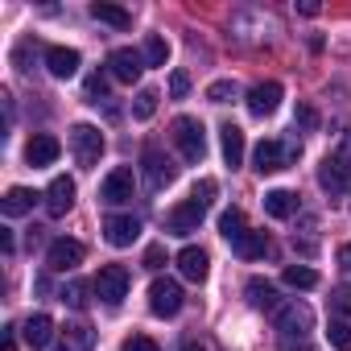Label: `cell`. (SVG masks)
I'll return each instance as SVG.
<instances>
[{"mask_svg": "<svg viewBox=\"0 0 351 351\" xmlns=\"http://www.w3.org/2000/svg\"><path fill=\"white\" fill-rule=\"evenodd\" d=\"M169 136H173V145H178V153L186 161H203L207 157V132H203V124L195 116H178L169 124Z\"/></svg>", "mask_w": 351, "mask_h": 351, "instance_id": "obj_1", "label": "cell"}, {"mask_svg": "<svg viewBox=\"0 0 351 351\" xmlns=\"http://www.w3.org/2000/svg\"><path fill=\"white\" fill-rule=\"evenodd\" d=\"M71 153H75L79 169H95L104 157V132L95 124H75L71 128Z\"/></svg>", "mask_w": 351, "mask_h": 351, "instance_id": "obj_2", "label": "cell"}, {"mask_svg": "<svg viewBox=\"0 0 351 351\" xmlns=\"http://www.w3.org/2000/svg\"><path fill=\"white\" fill-rule=\"evenodd\" d=\"M273 326L285 335V339H306L310 335V326H314V314H310V306L306 302H281L277 306V314H273Z\"/></svg>", "mask_w": 351, "mask_h": 351, "instance_id": "obj_3", "label": "cell"}, {"mask_svg": "<svg viewBox=\"0 0 351 351\" xmlns=\"http://www.w3.org/2000/svg\"><path fill=\"white\" fill-rule=\"evenodd\" d=\"M318 186H322L330 199H339V195L351 191V161H347L343 153H326V157H322V165H318Z\"/></svg>", "mask_w": 351, "mask_h": 351, "instance_id": "obj_4", "label": "cell"}, {"mask_svg": "<svg viewBox=\"0 0 351 351\" xmlns=\"http://www.w3.org/2000/svg\"><path fill=\"white\" fill-rule=\"evenodd\" d=\"M91 285H95V298H99L104 306H120V302L128 298V269H124V265H104Z\"/></svg>", "mask_w": 351, "mask_h": 351, "instance_id": "obj_5", "label": "cell"}, {"mask_svg": "<svg viewBox=\"0 0 351 351\" xmlns=\"http://www.w3.org/2000/svg\"><path fill=\"white\" fill-rule=\"evenodd\" d=\"M182 285L178 281H169V277H157L153 285H149V310L157 314V318H173L182 310Z\"/></svg>", "mask_w": 351, "mask_h": 351, "instance_id": "obj_6", "label": "cell"}, {"mask_svg": "<svg viewBox=\"0 0 351 351\" xmlns=\"http://www.w3.org/2000/svg\"><path fill=\"white\" fill-rule=\"evenodd\" d=\"M293 145H285V141H261L256 149H252V169L256 173H277V169H285L289 161H293Z\"/></svg>", "mask_w": 351, "mask_h": 351, "instance_id": "obj_7", "label": "cell"}, {"mask_svg": "<svg viewBox=\"0 0 351 351\" xmlns=\"http://www.w3.org/2000/svg\"><path fill=\"white\" fill-rule=\"evenodd\" d=\"M203 215H207V207L195 203V199H186V203H178V207L165 211V232H173V236H191V232H199Z\"/></svg>", "mask_w": 351, "mask_h": 351, "instance_id": "obj_8", "label": "cell"}, {"mask_svg": "<svg viewBox=\"0 0 351 351\" xmlns=\"http://www.w3.org/2000/svg\"><path fill=\"white\" fill-rule=\"evenodd\" d=\"M132 191H136V178H132V169H128V165H116L108 178L99 182V199H104L108 207L128 203V199H132Z\"/></svg>", "mask_w": 351, "mask_h": 351, "instance_id": "obj_9", "label": "cell"}, {"mask_svg": "<svg viewBox=\"0 0 351 351\" xmlns=\"http://www.w3.org/2000/svg\"><path fill=\"white\" fill-rule=\"evenodd\" d=\"M141 165H145V186L149 191H165L173 178H178V165H173L165 153H157V149H145Z\"/></svg>", "mask_w": 351, "mask_h": 351, "instance_id": "obj_10", "label": "cell"}, {"mask_svg": "<svg viewBox=\"0 0 351 351\" xmlns=\"http://www.w3.org/2000/svg\"><path fill=\"white\" fill-rule=\"evenodd\" d=\"M83 256H87V248L79 240H54L46 252V269L50 273H75L83 265Z\"/></svg>", "mask_w": 351, "mask_h": 351, "instance_id": "obj_11", "label": "cell"}, {"mask_svg": "<svg viewBox=\"0 0 351 351\" xmlns=\"http://www.w3.org/2000/svg\"><path fill=\"white\" fill-rule=\"evenodd\" d=\"M71 207H75V178L58 173V178L46 186V215H50V219H62Z\"/></svg>", "mask_w": 351, "mask_h": 351, "instance_id": "obj_12", "label": "cell"}, {"mask_svg": "<svg viewBox=\"0 0 351 351\" xmlns=\"http://www.w3.org/2000/svg\"><path fill=\"white\" fill-rule=\"evenodd\" d=\"M141 71H145V58H141V50H112V58H108V75L116 79V83H136L141 79Z\"/></svg>", "mask_w": 351, "mask_h": 351, "instance_id": "obj_13", "label": "cell"}, {"mask_svg": "<svg viewBox=\"0 0 351 351\" xmlns=\"http://www.w3.org/2000/svg\"><path fill=\"white\" fill-rule=\"evenodd\" d=\"M136 236H141V219L136 215H108L104 219V240L112 248H128Z\"/></svg>", "mask_w": 351, "mask_h": 351, "instance_id": "obj_14", "label": "cell"}, {"mask_svg": "<svg viewBox=\"0 0 351 351\" xmlns=\"http://www.w3.org/2000/svg\"><path fill=\"white\" fill-rule=\"evenodd\" d=\"M281 95H285V91H281V83H273V79H269V83H256V87L248 91V112L265 120V116H273V112H277Z\"/></svg>", "mask_w": 351, "mask_h": 351, "instance_id": "obj_15", "label": "cell"}, {"mask_svg": "<svg viewBox=\"0 0 351 351\" xmlns=\"http://www.w3.org/2000/svg\"><path fill=\"white\" fill-rule=\"evenodd\" d=\"M21 339H25L29 351H46L50 339H54V318L50 314H29L25 326H21Z\"/></svg>", "mask_w": 351, "mask_h": 351, "instance_id": "obj_16", "label": "cell"}, {"mask_svg": "<svg viewBox=\"0 0 351 351\" xmlns=\"http://www.w3.org/2000/svg\"><path fill=\"white\" fill-rule=\"evenodd\" d=\"M178 273L186 277V281H207V273H211V256L203 252V248H195V244H186L182 252H178Z\"/></svg>", "mask_w": 351, "mask_h": 351, "instance_id": "obj_17", "label": "cell"}, {"mask_svg": "<svg viewBox=\"0 0 351 351\" xmlns=\"http://www.w3.org/2000/svg\"><path fill=\"white\" fill-rule=\"evenodd\" d=\"M46 71H50L54 79H75V75H79V50H71V46H50V50H46Z\"/></svg>", "mask_w": 351, "mask_h": 351, "instance_id": "obj_18", "label": "cell"}, {"mask_svg": "<svg viewBox=\"0 0 351 351\" xmlns=\"http://www.w3.org/2000/svg\"><path fill=\"white\" fill-rule=\"evenodd\" d=\"M58 153H62V145H58V136H50V132H38V136L25 145V161H29L34 169H38V165H54Z\"/></svg>", "mask_w": 351, "mask_h": 351, "instance_id": "obj_19", "label": "cell"}, {"mask_svg": "<svg viewBox=\"0 0 351 351\" xmlns=\"http://www.w3.org/2000/svg\"><path fill=\"white\" fill-rule=\"evenodd\" d=\"M244 293H248V302H252L256 310H269V314H277V306H281V298H277V285H273V281H265V277H252V281L244 285Z\"/></svg>", "mask_w": 351, "mask_h": 351, "instance_id": "obj_20", "label": "cell"}, {"mask_svg": "<svg viewBox=\"0 0 351 351\" xmlns=\"http://www.w3.org/2000/svg\"><path fill=\"white\" fill-rule=\"evenodd\" d=\"M91 347H95V330H91L87 322H66V326H62L58 351H91Z\"/></svg>", "mask_w": 351, "mask_h": 351, "instance_id": "obj_21", "label": "cell"}, {"mask_svg": "<svg viewBox=\"0 0 351 351\" xmlns=\"http://www.w3.org/2000/svg\"><path fill=\"white\" fill-rule=\"evenodd\" d=\"M219 141H223V161H228L232 169L244 165V128L223 124V128H219Z\"/></svg>", "mask_w": 351, "mask_h": 351, "instance_id": "obj_22", "label": "cell"}, {"mask_svg": "<svg viewBox=\"0 0 351 351\" xmlns=\"http://www.w3.org/2000/svg\"><path fill=\"white\" fill-rule=\"evenodd\" d=\"M232 252H236L240 261H261V256L269 252V236H265V232H252V228H248V232H244V236H240V240L232 244Z\"/></svg>", "mask_w": 351, "mask_h": 351, "instance_id": "obj_23", "label": "cell"}, {"mask_svg": "<svg viewBox=\"0 0 351 351\" xmlns=\"http://www.w3.org/2000/svg\"><path fill=\"white\" fill-rule=\"evenodd\" d=\"M34 203H38V195H34V191H25V186H13L5 199H0V211H5L9 219H17V215H29V211H34Z\"/></svg>", "mask_w": 351, "mask_h": 351, "instance_id": "obj_24", "label": "cell"}, {"mask_svg": "<svg viewBox=\"0 0 351 351\" xmlns=\"http://www.w3.org/2000/svg\"><path fill=\"white\" fill-rule=\"evenodd\" d=\"M265 211H269L273 219H289V215L298 211V195H289V191H269V195H265Z\"/></svg>", "mask_w": 351, "mask_h": 351, "instance_id": "obj_25", "label": "cell"}, {"mask_svg": "<svg viewBox=\"0 0 351 351\" xmlns=\"http://www.w3.org/2000/svg\"><path fill=\"white\" fill-rule=\"evenodd\" d=\"M91 17L104 21V25H112V29H128L132 25V13H124L116 5H104V0H95V5H91Z\"/></svg>", "mask_w": 351, "mask_h": 351, "instance_id": "obj_26", "label": "cell"}, {"mask_svg": "<svg viewBox=\"0 0 351 351\" xmlns=\"http://www.w3.org/2000/svg\"><path fill=\"white\" fill-rule=\"evenodd\" d=\"M244 232H248V223H244V211H240V207H232V211L219 215V236H223L228 244H236Z\"/></svg>", "mask_w": 351, "mask_h": 351, "instance_id": "obj_27", "label": "cell"}, {"mask_svg": "<svg viewBox=\"0 0 351 351\" xmlns=\"http://www.w3.org/2000/svg\"><path fill=\"white\" fill-rule=\"evenodd\" d=\"M91 289H95V285H87V281H66V285L58 289V302H62V306H71V310H83Z\"/></svg>", "mask_w": 351, "mask_h": 351, "instance_id": "obj_28", "label": "cell"}, {"mask_svg": "<svg viewBox=\"0 0 351 351\" xmlns=\"http://www.w3.org/2000/svg\"><path fill=\"white\" fill-rule=\"evenodd\" d=\"M141 58H145V66H165V58H169V42H165V38H157V34H149V38H145Z\"/></svg>", "mask_w": 351, "mask_h": 351, "instance_id": "obj_29", "label": "cell"}, {"mask_svg": "<svg viewBox=\"0 0 351 351\" xmlns=\"http://www.w3.org/2000/svg\"><path fill=\"white\" fill-rule=\"evenodd\" d=\"M281 281H285L289 289H314V285H318V273L306 269V265H289V269L281 273Z\"/></svg>", "mask_w": 351, "mask_h": 351, "instance_id": "obj_30", "label": "cell"}, {"mask_svg": "<svg viewBox=\"0 0 351 351\" xmlns=\"http://www.w3.org/2000/svg\"><path fill=\"white\" fill-rule=\"evenodd\" d=\"M326 339L335 351H351V318H330L326 322Z\"/></svg>", "mask_w": 351, "mask_h": 351, "instance_id": "obj_31", "label": "cell"}, {"mask_svg": "<svg viewBox=\"0 0 351 351\" xmlns=\"http://www.w3.org/2000/svg\"><path fill=\"white\" fill-rule=\"evenodd\" d=\"M236 95H240L236 79H219V83L207 87V99H211V104H228V99H236Z\"/></svg>", "mask_w": 351, "mask_h": 351, "instance_id": "obj_32", "label": "cell"}, {"mask_svg": "<svg viewBox=\"0 0 351 351\" xmlns=\"http://www.w3.org/2000/svg\"><path fill=\"white\" fill-rule=\"evenodd\" d=\"M157 99H161V95H157L153 87H145V91L136 95V104H132V116H136V120H149V116L157 112Z\"/></svg>", "mask_w": 351, "mask_h": 351, "instance_id": "obj_33", "label": "cell"}, {"mask_svg": "<svg viewBox=\"0 0 351 351\" xmlns=\"http://www.w3.org/2000/svg\"><path fill=\"white\" fill-rule=\"evenodd\" d=\"M330 318H351V289L347 285L330 289Z\"/></svg>", "mask_w": 351, "mask_h": 351, "instance_id": "obj_34", "label": "cell"}, {"mask_svg": "<svg viewBox=\"0 0 351 351\" xmlns=\"http://www.w3.org/2000/svg\"><path fill=\"white\" fill-rule=\"evenodd\" d=\"M215 191H219V182H215V178H203V182H199V186L191 191V199H195V203H203V207H211Z\"/></svg>", "mask_w": 351, "mask_h": 351, "instance_id": "obj_35", "label": "cell"}, {"mask_svg": "<svg viewBox=\"0 0 351 351\" xmlns=\"http://www.w3.org/2000/svg\"><path fill=\"white\" fill-rule=\"evenodd\" d=\"M182 351H223V347H219L211 335H191V339L182 343Z\"/></svg>", "mask_w": 351, "mask_h": 351, "instance_id": "obj_36", "label": "cell"}, {"mask_svg": "<svg viewBox=\"0 0 351 351\" xmlns=\"http://www.w3.org/2000/svg\"><path fill=\"white\" fill-rule=\"evenodd\" d=\"M186 91H191V75H186V71H173V75H169V95L182 99Z\"/></svg>", "mask_w": 351, "mask_h": 351, "instance_id": "obj_37", "label": "cell"}, {"mask_svg": "<svg viewBox=\"0 0 351 351\" xmlns=\"http://www.w3.org/2000/svg\"><path fill=\"white\" fill-rule=\"evenodd\" d=\"M87 95H91V104H99V99L108 95V75H104V71L87 79Z\"/></svg>", "mask_w": 351, "mask_h": 351, "instance_id": "obj_38", "label": "cell"}, {"mask_svg": "<svg viewBox=\"0 0 351 351\" xmlns=\"http://www.w3.org/2000/svg\"><path fill=\"white\" fill-rule=\"evenodd\" d=\"M120 351H161V347H157V339H149V335H132V339H124Z\"/></svg>", "mask_w": 351, "mask_h": 351, "instance_id": "obj_39", "label": "cell"}, {"mask_svg": "<svg viewBox=\"0 0 351 351\" xmlns=\"http://www.w3.org/2000/svg\"><path fill=\"white\" fill-rule=\"evenodd\" d=\"M165 265V244H149L145 248V269H161Z\"/></svg>", "mask_w": 351, "mask_h": 351, "instance_id": "obj_40", "label": "cell"}, {"mask_svg": "<svg viewBox=\"0 0 351 351\" xmlns=\"http://www.w3.org/2000/svg\"><path fill=\"white\" fill-rule=\"evenodd\" d=\"M293 124H302V128H306V132H310V128H318V112H314V108H306V104H302V108H298V116H293Z\"/></svg>", "mask_w": 351, "mask_h": 351, "instance_id": "obj_41", "label": "cell"}, {"mask_svg": "<svg viewBox=\"0 0 351 351\" xmlns=\"http://www.w3.org/2000/svg\"><path fill=\"white\" fill-rule=\"evenodd\" d=\"M339 269L351 277V244H343V248H339Z\"/></svg>", "mask_w": 351, "mask_h": 351, "instance_id": "obj_42", "label": "cell"}, {"mask_svg": "<svg viewBox=\"0 0 351 351\" xmlns=\"http://www.w3.org/2000/svg\"><path fill=\"white\" fill-rule=\"evenodd\" d=\"M0 248H5V256H13V248H17L13 244V232H0Z\"/></svg>", "mask_w": 351, "mask_h": 351, "instance_id": "obj_43", "label": "cell"}, {"mask_svg": "<svg viewBox=\"0 0 351 351\" xmlns=\"http://www.w3.org/2000/svg\"><path fill=\"white\" fill-rule=\"evenodd\" d=\"M5 351H17V330L13 326H5Z\"/></svg>", "mask_w": 351, "mask_h": 351, "instance_id": "obj_44", "label": "cell"}, {"mask_svg": "<svg viewBox=\"0 0 351 351\" xmlns=\"http://www.w3.org/2000/svg\"><path fill=\"white\" fill-rule=\"evenodd\" d=\"M298 351H310V347H298Z\"/></svg>", "mask_w": 351, "mask_h": 351, "instance_id": "obj_45", "label": "cell"}]
</instances>
